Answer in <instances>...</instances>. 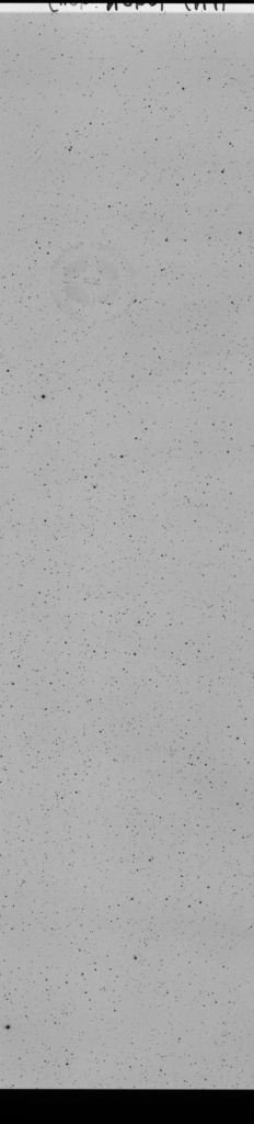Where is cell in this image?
<instances>
[{
    "instance_id": "cell-1",
    "label": "cell",
    "mask_w": 254,
    "mask_h": 1124,
    "mask_svg": "<svg viewBox=\"0 0 254 1124\" xmlns=\"http://www.w3.org/2000/svg\"><path fill=\"white\" fill-rule=\"evenodd\" d=\"M48 283L56 306L83 325L120 317L136 296L135 272L127 258L99 243L65 249L51 266Z\"/></svg>"
}]
</instances>
